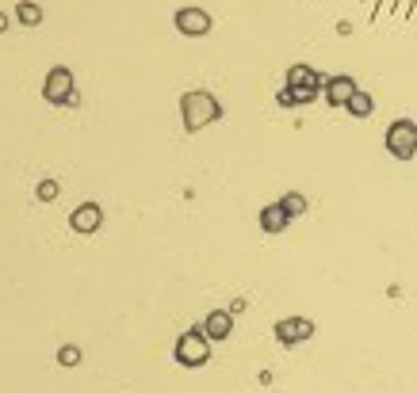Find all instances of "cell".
<instances>
[{
  "label": "cell",
  "mask_w": 417,
  "mask_h": 393,
  "mask_svg": "<svg viewBox=\"0 0 417 393\" xmlns=\"http://www.w3.org/2000/svg\"><path fill=\"white\" fill-rule=\"evenodd\" d=\"M211 359V336L203 332V325H195V329H188L184 336L176 340V363L180 366H203Z\"/></svg>",
  "instance_id": "7a4b0ae2"
},
{
  "label": "cell",
  "mask_w": 417,
  "mask_h": 393,
  "mask_svg": "<svg viewBox=\"0 0 417 393\" xmlns=\"http://www.w3.org/2000/svg\"><path fill=\"white\" fill-rule=\"evenodd\" d=\"M410 23H417V0H414V8H410V15H406Z\"/></svg>",
  "instance_id": "d6986e66"
},
{
  "label": "cell",
  "mask_w": 417,
  "mask_h": 393,
  "mask_svg": "<svg viewBox=\"0 0 417 393\" xmlns=\"http://www.w3.org/2000/svg\"><path fill=\"white\" fill-rule=\"evenodd\" d=\"M387 153L395 161H410L417 157V122L414 119H398V122H390L387 126Z\"/></svg>",
  "instance_id": "3957f363"
},
{
  "label": "cell",
  "mask_w": 417,
  "mask_h": 393,
  "mask_svg": "<svg viewBox=\"0 0 417 393\" xmlns=\"http://www.w3.org/2000/svg\"><path fill=\"white\" fill-rule=\"evenodd\" d=\"M173 23H176L180 35H188V38H199V35H207V31H211V15L203 12V8H180Z\"/></svg>",
  "instance_id": "52a82bcc"
},
{
  "label": "cell",
  "mask_w": 417,
  "mask_h": 393,
  "mask_svg": "<svg viewBox=\"0 0 417 393\" xmlns=\"http://www.w3.org/2000/svg\"><path fill=\"white\" fill-rule=\"evenodd\" d=\"M104 222V210H100V202H80L77 210L69 214V225L77 229V233H96Z\"/></svg>",
  "instance_id": "9c48e42d"
},
{
  "label": "cell",
  "mask_w": 417,
  "mask_h": 393,
  "mask_svg": "<svg viewBox=\"0 0 417 393\" xmlns=\"http://www.w3.org/2000/svg\"><path fill=\"white\" fill-rule=\"evenodd\" d=\"M272 336L280 340L283 348H295V343L314 336V321H306V317H283V321H276Z\"/></svg>",
  "instance_id": "5b68a950"
},
{
  "label": "cell",
  "mask_w": 417,
  "mask_h": 393,
  "mask_svg": "<svg viewBox=\"0 0 417 393\" xmlns=\"http://www.w3.org/2000/svg\"><path fill=\"white\" fill-rule=\"evenodd\" d=\"M203 332L211 336V343L226 340L234 332V313H230V309H211V313L203 317Z\"/></svg>",
  "instance_id": "30bf717a"
},
{
  "label": "cell",
  "mask_w": 417,
  "mask_h": 393,
  "mask_svg": "<svg viewBox=\"0 0 417 393\" xmlns=\"http://www.w3.org/2000/svg\"><path fill=\"white\" fill-rule=\"evenodd\" d=\"M15 15H20V23H27V27H38V23H43V8L31 4V0H20V4H15Z\"/></svg>",
  "instance_id": "4fadbf2b"
},
{
  "label": "cell",
  "mask_w": 417,
  "mask_h": 393,
  "mask_svg": "<svg viewBox=\"0 0 417 393\" xmlns=\"http://www.w3.org/2000/svg\"><path fill=\"white\" fill-rule=\"evenodd\" d=\"M288 88H295L299 92V103H310L318 100V92H322V77H318L314 65H291L288 69Z\"/></svg>",
  "instance_id": "277c9868"
},
{
  "label": "cell",
  "mask_w": 417,
  "mask_h": 393,
  "mask_svg": "<svg viewBox=\"0 0 417 393\" xmlns=\"http://www.w3.org/2000/svg\"><path fill=\"white\" fill-rule=\"evenodd\" d=\"M77 359H80V351H77V348H62V363H65V366H73Z\"/></svg>",
  "instance_id": "e0dca14e"
},
{
  "label": "cell",
  "mask_w": 417,
  "mask_h": 393,
  "mask_svg": "<svg viewBox=\"0 0 417 393\" xmlns=\"http://www.w3.org/2000/svg\"><path fill=\"white\" fill-rule=\"evenodd\" d=\"M180 119H184V130L188 134H199L203 126L222 119V103L215 100L211 92L195 88V92H184L180 96Z\"/></svg>",
  "instance_id": "6da1fadb"
},
{
  "label": "cell",
  "mask_w": 417,
  "mask_h": 393,
  "mask_svg": "<svg viewBox=\"0 0 417 393\" xmlns=\"http://www.w3.org/2000/svg\"><path fill=\"white\" fill-rule=\"evenodd\" d=\"M58 191H62V187H58V179H43V184H38V202H54V199H58Z\"/></svg>",
  "instance_id": "9a60e30c"
},
{
  "label": "cell",
  "mask_w": 417,
  "mask_h": 393,
  "mask_svg": "<svg viewBox=\"0 0 417 393\" xmlns=\"http://www.w3.org/2000/svg\"><path fill=\"white\" fill-rule=\"evenodd\" d=\"M353 92H360V84L353 77H330V80H322V96H325V103L330 107H345L348 100H353Z\"/></svg>",
  "instance_id": "ba28073f"
},
{
  "label": "cell",
  "mask_w": 417,
  "mask_h": 393,
  "mask_svg": "<svg viewBox=\"0 0 417 393\" xmlns=\"http://www.w3.org/2000/svg\"><path fill=\"white\" fill-rule=\"evenodd\" d=\"M77 92V88H73V73L65 69V65H54L50 73H46V84H43V96L50 103H65L69 100V96Z\"/></svg>",
  "instance_id": "8992f818"
},
{
  "label": "cell",
  "mask_w": 417,
  "mask_h": 393,
  "mask_svg": "<svg viewBox=\"0 0 417 393\" xmlns=\"http://www.w3.org/2000/svg\"><path fill=\"white\" fill-rule=\"evenodd\" d=\"M280 207L288 210L291 218H299V214H306V207H310V202H306V195H299V191H288V195L280 199Z\"/></svg>",
  "instance_id": "5bb4252c"
},
{
  "label": "cell",
  "mask_w": 417,
  "mask_h": 393,
  "mask_svg": "<svg viewBox=\"0 0 417 393\" xmlns=\"http://www.w3.org/2000/svg\"><path fill=\"white\" fill-rule=\"evenodd\" d=\"M230 313L238 317V313H245V298H238V302H230Z\"/></svg>",
  "instance_id": "ac0fdd59"
},
{
  "label": "cell",
  "mask_w": 417,
  "mask_h": 393,
  "mask_svg": "<svg viewBox=\"0 0 417 393\" xmlns=\"http://www.w3.org/2000/svg\"><path fill=\"white\" fill-rule=\"evenodd\" d=\"M4 27H8V15H4V12H0V31H4Z\"/></svg>",
  "instance_id": "ffe728a7"
},
{
  "label": "cell",
  "mask_w": 417,
  "mask_h": 393,
  "mask_svg": "<svg viewBox=\"0 0 417 393\" xmlns=\"http://www.w3.org/2000/svg\"><path fill=\"white\" fill-rule=\"evenodd\" d=\"M276 103H280V107H299V92H295V88H288V84H283V92L276 96Z\"/></svg>",
  "instance_id": "2e32d148"
},
{
  "label": "cell",
  "mask_w": 417,
  "mask_h": 393,
  "mask_svg": "<svg viewBox=\"0 0 417 393\" xmlns=\"http://www.w3.org/2000/svg\"><path fill=\"white\" fill-rule=\"evenodd\" d=\"M288 222H291V214L280 207V202H272V207L260 210V229H264V233H283Z\"/></svg>",
  "instance_id": "8fae6325"
},
{
  "label": "cell",
  "mask_w": 417,
  "mask_h": 393,
  "mask_svg": "<svg viewBox=\"0 0 417 393\" xmlns=\"http://www.w3.org/2000/svg\"><path fill=\"white\" fill-rule=\"evenodd\" d=\"M345 111L353 114V119H367V114L375 111V100H372L367 92H353V100L345 103Z\"/></svg>",
  "instance_id": "7c38bea8"
}]
</instances>
